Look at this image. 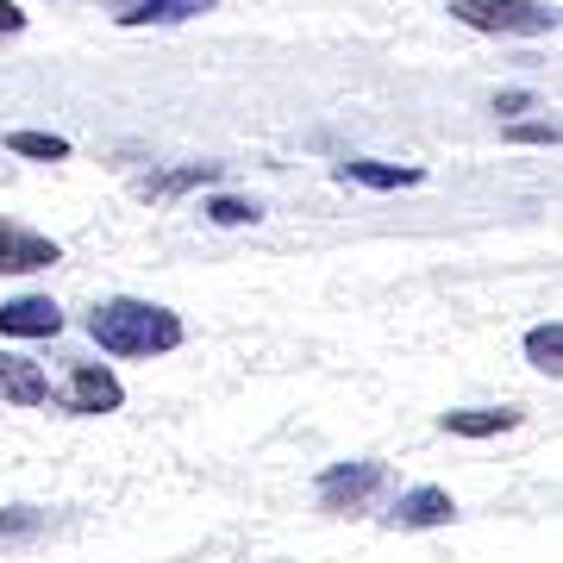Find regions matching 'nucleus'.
Here are the masks:
<instances>
[{
    "instance_id": "obj_6",
    "label": "nucleus",
    "mask_w": 563,
    "mask_h": 563,
    "mask_svg": "<svg viewBox=\"0 0 563 563\" xmlns=\"http://www.w3.org/2000/svg\"><path fill=\"white\" fill-rule=\"evenodd\" d=\"M451 520H457V501L444 488H407L388 514V526H401V532H426V526H451Z\"/></svg>"
},
{
    "instance_id": "obj_1",
    "label": "nucleus",
    "mask_w": 563,
    "mask_h": 563,
    "mask_svg": "<svg viewBox=\"0 0 563 563\" xmlns=\"http://www.w3.org/2000/svg\"><path fill=\"white\" fill-rule=\"evenodd\" d=\"M88 339L101 344L107 357H163V351L181 344V320L169 307H151V301H107V307H95Z\"/></svg>"
},
{
    "instance_id": "obj_5",
    "label": "nucleus",
    "mask_w": 563,
    "mask_h": 563,
    "mask_svg": "<svg viewBox=\"0 0 563 563\" xmlns=\"http://www.w3.org/2000/svg\"><path fill=\"white\" fill-rule=\"evenodd\" d=\"M63 332V307L51 295H20L0 307V339H57Z\"/></svg>"
},
{
    "instance_id": "obj_15",
    "label": "nucleus",
    "mask_w": 563,
    "mask_h": 563,
    "mask_svg": "<svg viewBox=\"0 0 563 563\" xmlns=\"http://www.w3.org/2000/svg\"><path fill=\"white\" fill-rule=\"evenodd\" d=\"M507 139H520V144H558V125H514Z\"/></svg>"
},
{
    "instance_id": "obj_10",
    "label": "nucleus",
    "mask_w": 563,
    "mask_h": 563,
    "mask_svg": "<svg viewBox=\"0 0 563 563\" xmlns=\"http://www.w3.org/2000/svg\"><path fill=\"white\" fill-rule=\"evenodd\" d=\"M344 181H363V188H376V195H388V188H413L420 181V169H395V163H369V157H351L339 169Z\"/></svg>"
},
{
    "instance_id": "obj_12",
    "label": "nucleus",
    "mask_w": 563,
    "mask_h": 563,
    "mask_svg": "<svg viewBox=\"0 0 563 563\" xmlns=\"http://www.w3.org/2000/svg\"><path fill=\"white\" fill-rule=\"evenodd\" d=\"M7 151H20V157H44V163H63V157H69V139H57V132H7Z\"/></svg>"
},
{
    "instance_id": "obj_8",
    "label": "nucleus",
    "mask_w": 563,
    "mask_h": 563,
    "mask_svg": "<svg viewBox=\"0 0 563 563\" xmlns=\"http://www.w3.org/2000/svg\"><path fill=\"white\" fill-rule=\"evenodd\" d=\"M0 401H13V407H44L51 401V383H44L38 363L0 351Z\"/></svg>"
},
{
    "instance_id": "obj_2",
    "label": "nucleus",
    "mask_w": 563,
    "mask_h": 563,
    "mask_svg": "<svg viewBox=\"0 0 563 563\" xmlns=\"http://www.w3.org/2000/svg\"><path fill=\"white\" fill-rule=\"evenodd\" d=\"M451 20L476 25V32H514V38L558 32V13L539 7V0H451Z\"/></svg>"
},
{
    "instance_id": "obj_11",
    "label": "nucleus",
    "mask_w": 563,
    "mask_h": 563,
    "mask_svg": "<svg viewBox=\"0 0 563 563\" xmlns=\"http://www.w3.org/2000/svg\"><path fill=\"white\" fill-rule=\"evenodd\" d=\"M526 357H532V369H544V376H558L563 369V325H532L526 332Z\"/></svg>"
},
{
    "instance_id": "obj_14",
    "label": "nucleus",
    "mask_w": 563,
    "mask_h": 563,
    "mask_svg": "<svg viewBox=\"0 0 563 563\" xmlns=\"http://www.w3.org/2000/svg\"><path fill=\"white\" fill-rule=\"evenodd\" d=\"M207 220H220V225H257V201H232V195H220V201H207Z\"/></svg>"
},
{
    "instance_id": "obj_13",
    "label": "nucleus",
    "mask_w": 563,
    "mask_h": 563,
    "mask_svg": "<svg viewBox=\"0 0 563 563\" xmlns=\"http://www.w3.org/2000/svg\"><path fill=\"white\" fill-rule=\"evenodd\" d=\"M207 0H144L125 13V25H163V20H188V13H201Z\"/></svg>"
},
{
    "instance_id": "obj_3",
    "label": "nucleus",
    "mask_w": 563,
    "mask_h": 563,
    "mask_svg": "<svg viewBox=\"0 0 563 563\" xmlns=\"http://www.w3.org/2000/svg\"><path fill=\"white\" fill-rule=\"evenodd\" d=\"M69 413H113V407L125 401V388L113 369H101V363H76V376H69V388L57 395Z\"/></svg>"
},
{
    "instance_id": "obj_17",
    "label": "nucleus",
    "mask_w": 563,
    "mask_h": 563,
    "mask_svg": "<svg viewBox=\"0 0 563 563\" xmlns=\"http://www.w3.org/2000/svg\"><path fill=\"white\" fill-rule=\"evenodd\" d=\"M20 25H25V13L13 7V0H0V32H20Z\"/></svg>"
},
{
    "instance_id": "obj_9",
    "label": "nucleus",
    "mask_w": 563,
    "mask_h": 563,
    "mask_svg": "<svg viewBox=\"0 0 563 563\" xmlns=\"http://www.w3.org/2000/svg\"><path fill=\"white\" fill-rule=\"evenodd\" d=\"M514 420H520L514 407H457V413H444V432H457V439H495Z\"/></svg>"
},
{
    "instance_id": "obj_7",
    "label": "nucleus",
    "mask_w": 563,
    "mask_h": 563,
    "mask_svg": "<svg viewBox=\"0 0 563 563\" xmlns=\"http://www.w3.org/2000/svg\"><path fill=\"white\" fill-rule=\"evenodd\" d=\"M63 251L38 232H20V225H0V269L7 276H32V269H51Z\"/></svg>"
},
{
    "instance_id": "obj_4",
    "label": "nucleus",
    "mask_w": 563,
    "mask_h": 563,
    "mask_svg": "<svg viewBox=\"0 0 563 563\" xmlns=\"http://www.w3.org/2000/svg\"><path fill=\"white\" fill-rule=\"evenodd\" d=\"M376 488H383V463H332V470L320 476V501L339 507V514H344V507L357 514Z\"/></svg>"
},
{
    "instance_id": "obj_16",
    "label": "nucleus",
    "mask_w": 563,
    "mask_h": 563,
    "mask_svg": "<svg viewBox=\"0 0 563 563\" xmlns=\"http://www.w3.org/2000/svg\"><path fill=\"white\" fill-rule=\"evenodd\" d=\"M32 526H38V520H32L25 507H13V514H0V532H32Z\"/></svg>"
}]
</instances>
